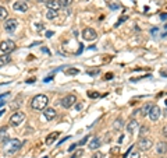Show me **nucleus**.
<instances>
[{"instance_id": "40", "label": "nucleus", "mask_w": 167, "mask_h": 158, "mask_svg": "<svg viewBox=\"0 0 167 158\" xmlns=\"http://www.w3.org/2000/svg\"><path fill=\"white\" fill-rule=\"evenodd\" d=\"M6 97H9V92H6V94H1V95H0V100H3V98H6Z\"/></svg>"}, {"instance_id": "26", "label": "nucleus", "mask_w": 167, "mask_h": 158, "mask_svg": "<svg viewBox=\"0 0 167 158\" xmlns=\"http://www.w3.org/2000/svg\"><path fill=\"white\" fill-rule=\"evenodd\" d=\"M121 127H123V120H121V119H117V120L114 122V129L116 130H120Z\"/></svg>"}, {"instance_id": "25", "label": "nucleus", "mask_w": 167, "mask_h": 158, "mask_svg": "<svg viewBox=\"0 0 167 158\" xmlns=\"http://www.w3.org/2000/svg\"><path fill=\"white\" fill-rule=\"evenodd\" d=\"M79 73V70L78 69H68V70H66V74L67 76H77V74Z\"/></svg>"}, {"instance_id": "28", "label": "nucleus", "mask_w": 167, "mask_h": 158, "mask_svg": "<svg viewBox=\"0 0 167 158\" xmlns=\"http://www.w3.org/2000/svg\"><path fill=\"white\" fill-rule=\"evenodd\" d=\"M92 158H104L103 153H100V151H96V153L92 155Z\"/></svg>"}, {"instance_id": "47", "label": "nucleus", "mask_w": 167, "mask_h": 158, "mask_svg": "<svg viewBox=\"0 0 167 158\" xmlns=\"http://www.w3.org/2000/svg\"><path fill=\"white\" fill-rule=\"evenodd\" d=\"M3 113H4V111H0V116L3 115Z\"/></svg>"}, {"instance_id": "39", "label": "nucleus", "mask_w": 167, "mask_h": 158, "mask_svg": "<svg viewBox=\"0 0 167 158\" xmlns=\"http://www.w3.org/2000/svg\"><path fill=\"white\" fill-rule=\"evenodd\" d=\"M116 153H118V147H117V148H111V154H116Z\"/></svg>"}, {"instance_id": "24", "label": "nucleus", "mask_w": 167, "mask_h": 158, "mask_svg": "<svg viewBox=\"0 0 167 158\" xmlns=\"http://www.w3.org/2000/svg\"><path fill=\"white\" fill-rule=\"evenodd\" d=\"M7 16H9L7 10H6L4 7H1V6H0V20H6V18H7Z\"/></svg>"}, {"instance_id": "7", "label": "nucleus", "mask_w": 167, "mask_h": 158, "mask_svg": "<svg viewBox=\"0 0 167 158\" xmlns=\"http://www.w3.org/2000/svg\"><path fill=\"white\" fill-rule=\"evenodd\" d=\"M82 37L85 41H93V39H96L98 34H96L93 28H85L82 31Z\"/></svg>"}, {"instance_id": "9", "label": "nucleus", "mask_w": 167, "mask_h": 158, "mask_svg": "<svg viewBox=\"0 0 167 158\" xmlns=\"http://www.w3.org/2000/svg\"><path fill=\"white\" fill-rule=\"evenodd\" d=\"M17 25H18L17 20H14V18H10V20H7V21H6L4 30L7 32H14L17 30Z\"/></svg>"}, {"instance_id": "37", "label": "nucleus", "mask_w": 167, "mask_h": 158, "mask_svg": "<svg viewBox=\"0 0 167 158\" xmlns=\"http://www.w3.org/2000/svg\"><path fill=\"white\" fill-rule=\"evenodd\" d=\"M163 136H166L167 137V125L164 127H163Z\"/></svg>"}, {"instance_id": "43", "label": "nucleus", "mask_w": 167, "mask_h": 158, "mask_svg": "<svg viewBox=\"0 0 167 158\" xmlns=\"http://www.w3.org/2000/svg\"><path fill=\"white\" fill-rule=\"evenodd\" d=\"M35 81V79H29V80H26V83H34Z\"/></svg>"}, {"instance_id": "35", "label": "nucleus", "mask_w": 167, "mask_h": 158, "mask_svg": "<svg viewBox=\"0 0 167 158\" xmlns=\"http://www.w3.org/2000/svg\"><path fill=\"white\" fill-rule=\"evenodd\" d=\"M110 79H113V74L111 73H107L106 76H104V80H110Z\"/></svg>"}, {"instance_id": "16", "label": "nucleus", "mask_w": 167, "mask_h": 158, "mask_svg": "<svg viewBox=\"0 0 167 158\" xmlns=\"http://www.w3.org/2000/svg\"><path fill=\"white\" fill-rule=\"evenodd\" d=\"M46 6H47L49 10H56L57 11L59 9H60V4H59V1H56V0H49V1L46 3Z\"/></svg>"}, {"instance_id": "32", "label": "nucleus", "mask_w": 167, "mask_h": 158, "mask_svg": "<svg viewBox=\"0 0 167 158\" xmlns=\"http://www.w3.org/2000/svg\"><path fill=\"white\" fill-rule=\"evenodd\" d=\"M35 27H36V30H39V31H42V30H43V28H45V27H43V24H42V22H36V24H35Z\"/></svg>"}, {"instance_id": "1", "label": "nucleus", "mask_w": 167, "mask_h": 158, "mask_svg": "<svg viewBox=\"0 0 167 158\" xmlns=\"http://www.w3.org/2000/svg\"><path fill=\"white\" fill-rule=\"evenodd\" d=\"M47 102H49V100H47L46 95L39 94L36 97H34V100L31 101V106L35 111H42V109H46Z\"/></svg>"}, {"instance_id": "18", "label": "nucleus", "mask_w": 167, "mask_h": 158, "mask_svg": "<svg viewBox=\"0 0 167 158\" xmlns=\"http://www.w3.org/2000/svg\"><path fill=\"white\" fill-rule=\"evenodd\" d=\"M107 6H109V9H111V10H117V9L121 7L120 3H118V0H109V1H107Z\"/></svg>"}, {"instance_id": "14", "label": "nucleus", "mask_w": 167, "mask_h": 158, "mask_svg": "<svg viewBox=\"0 0 167 158\" xmlns=\"http://www.w3.org/2000/svg\"><path fill=\"white\" fill-rule=\"evenodd\" d=\"M88 147L91 148V150H98V148L100 147V139L99 137H93V139L91 140Z\"/></svg>"}, {"instance_id": "49", "label": "nucleus", "mask_w": 167, "mask_h": 158, "mask_svg": "<svg viewBox=\"0 0 167 158\" xmlns=\"http://www.w3.org/2000/svg\"><path fill=\"white\" fill-rule=\"evenodd\" d=\"M166 105H167V100H166Z\"/></svg>"}, {"instance_id": "3", "label": "nucleus", "mask_w": 167, "mask_h": 158, "mask_svg": "<svg viewBox=\"0 0 167 158\" xmlns=\"http://www.w3.org/2000/svg\"><path fill=\"white\" fill-rule=\"evenodd\" d=\"M24 119H25V113L21 112V111H17V112H14V113L11 115L10 125L11 126H18V125H21V123L24 122Z\"/></svg>"}, {"instance_id": "17", "label": "nucleus", "mask_w": 167, "mask_h": 158, "mask_svg": "<svg viewBox=\"0 0 167 158\" xmlns=\"http://www.w3.org/2000/svg\"><path fill=\"white\" fill-rule=\"evenodd\" d=\"M156 151L159 154H166L167 151V146H166V143H157V146H156Z\"/></svg>"}, {"instance_id": "6", "label": "nucleus", "mask_w": 167, "mask_h": 158, "mask_svg": "<svg viewBox=\"0 0 167 158\" xmlns=\"http://www.w3.org/2000/svg\"><path fill=\"white\" fill-rule=\"evenodd\" d=\"M152 146H153V141H152L151 139H148V137H141L139 141H138V148H139L141 151H148V150H151Z\"/></svg>"}, {"instance_id": "20", "label": "nucleus", "mask_w": 167, "mask_h": 158, "mask_svg": "<svg viewBox=\"0 0 167 158\" xmlns=\"http://www.w3.org/2000/svg\"><path fill=\"white\" fill-rule=\"evenodd\" d=\"M151 104H145V105L142 106L141 109H139V113H141L142 116H146V115H149V111H151Z\"/></svg>"}, {"instance_id": "19", "label": "nucleus", "mask_w": 167, "mask_h": 158, "mask_svg": "<svg viewBox=\"0 0 167 158\" xmlns=\"http://www.w3.org/2000/svg\"><path fill=\"white\" fill-rule=\"evenodd\" d=\"M0 141L1 143H6L7 141V127L3 126L0 129Z\"/></svg>"}, {"instance_id": "29", "label": "nucleus", "mask_w": 167, "mask_h": 158, "mask_svg": "<svg viewBox=\"0 0 167 158\" xmlns=\"http://www.w3.org/2000/svg\"><path fill=\"white\" fill-rule=\"evenodd\" d=\"M88 139H89L88 136H85V137H84V139H82V140H81V141H79V143H77V146H84L85 143L88 141Z\"/></svg>"}, {"instance_id": "48", "label": "nucleus", "mask_w": 167, "mask_h": 158, "mask_svg": "<svg viewBox=\"0 0 167 158\" xmlns=\"http://www.w3.org/2000/svg\"><path fill=\"white\" fill-rule=\"evenodd\" d=\"M166 115H167V109H166Z\"/></svg>"}, {"instance_id": "8", "label": "nucleus", "mask_w": 167, "mask_h": 158, "mask_svg": "<svg viewBox=\"0 0 167 158\" xmlns=\"http://www.w3.org/2000/svg\"><path fill=\"white\" fill-rule=\"evenodd\" d=\"M160 113H162V111H160V108L157 105H153L151 108V111H149V118H151V120L156 122L159 118H160Z\"/></svg>"}, {"instance_id": "41", "label": "nucleus", "mask_w": 167, "mask_h": 158, "mask_svg": "<svg viewBox=\"0 0 167 158\" xmlns=\"http://www.w3.org/2000/svg\"><path fill=\"white\" fill-rule=\"evenodd\" d=\"M160 18H162V20H166V18H167V13H166V14H162V16H160Z\"/></svg>"}, {"instance_id": "11", "label": "nucleus", "mask_w": 167, "mask_h": 158, "mask_svg": "<svg viewBox=\"0 0 167 158\" xmlns=\"http://www.w3.org/2000/svg\"><path fill=\"white\" fill-rule=\"evenodd\" d=\"M13 9L16 11H21V13H25L28 10V4H26V1H22V0H18L16 1L14 4H13Z\"/></svg>"}, {"instance_id": "44", "label": "nucleus", "mask_w": 167, "mask_h": 158, "mask_svg": "<svg viewBox=\"0 0 167 158\" xmlns=\"http://www.w3.org/2000/svg\"><path fill=\"white\" fill-rule=\"evenodd\" d=\"M4 104H6V102H4V101H1V100H0V108H1V106H3V105H4Z\"/></svg>"}, {"instance_id": "38", "label": "nucleus", "mask_w": 167, "mask_h": 158, "mask_svg": "<svg viewBox=\"0 0 167 158\" xmlns=\"http://www.w3.org/2000/svg\"><path fill=\"white\" fill-rule=\"evenodd\" d=\"M50 80H53V76H50V77H46V79L43 80V81H45V83H49Z\"/></svg>"}, {"instance_id": "34", "label": "nucleus", "mask_w": 167, "mask_h": 158, "mask_svg": "<svg viewBox=\"0 0 167 158\" xmlns=\"http://www.w3.org/2000/svg\"><path fill=\"white\" fill-rule=\"evenodd\" d=\"M91 76H96V74H99V69H96V70H92V71H88Z\"/></svg>"}, {"instance_id": "23", "label": "nucleus", "mask_w": 167, "mask_h": 158, "mask_svg": "<svg viewBox=\"0 0 167 158\" xmlns=\"http://www.w3.org/2000/svg\"><path fill=\"white\" fill-rule=\"evenodd\" d=\"M60 7H70L73 4V0H57Z\"/></svg>"}, {"instance_id": "36", "label": "nucleus", "mask_w": 167, "mask_h": 158, "mask_svg": "<svg viewBox=\"0 0 167 158\" xmlns=\"http://www.w3.org/2000/svg\"><path fill=\"white\" fill-rule=\"evenodd\" d=\"M53 35H54V32H53V31H47V32H46V37H47V38L53 37Z\"/></svg>"}, {"instance_id": "4", "label": "nucleus", "mask_w": 167, "mask_h": 158, "mask_svg": "<svg viewBox=\"0 0 167 158\" xmlns=\"http://www.w3.org/2000/svg\"><path fill=\"white\" fill-rule=\"evenodd\" d=\"M75 102H77V97H75L74 94H68V95H66L64 98H61V101H60V105H61L63 108L68 109V108H71Z\"/></svg>"}, {"instance_id": "33", "label": "nucleus", "mask_w": 167, "mask_h": 158, "mask_svg": "<svg viewBox=\"0 0 167 158\" xmlns=\"http://www.w3.org/2000/svg\"><path fill=\"white\" fill-rule=\"evenodd\" d=\"M75 148H77V143H75V144H73V146H70V147H68V153H71V151H74Z\"/></svg>"}, {"instance_id": "21", "label": "nucleus", "mask_w": 167, "mask_h": 158, "mask_svg": "<svg viewBox=\"0 0 167 158\" xmlns=\"http://www.w3.org/2000/svg\"><path fill=\"white\" fill-rule=\"evenodd\" d=\"M10 56H9V55H1V56H0V66H4V64H7L9 63V62H10Z\"/></svg>"}, {"instance_id": "42", "label": "nucleus", "mask_w": 167, "mask_h": 158, "mask_svg": "<svg viewBox=\"0 0 167 158\" xmlns=\"http://www.w3.org/2000/svg\"><path fill=\"white\" fill-rule=\"evenodd\" d=\"M75 108H77V109H78V111H79V109L82 108V104H77V106H75Z\"/></svg>"}, {"instance_id": "46", "label": "nucleus", "mask_w": 167, "mask_h": 158, "mask_svg": "<svg viewBox=\"0 0 167 158\" xmlns=\"http://www.w3.org/2000/svg\"><path fill=\"white\" fill-rule=\"evenodd\" d=\"M38 1H42V3H47L49 0H38Z\"/></svg>"}, {"instance_id": "27", "label": "nucleus", "mask_w": 167, "mask_h": 158, "mask_svg": "<svg viewBox=\"0 0 167 158\" xmlns=\"http://www.w3.org/2000/svg\"><path fill=\"white\" fill-rule=\"evenodd\" d=\"M88 97L89 98H99L100 94L99 92H96V91H88Z\"/></svg>"}, {"instance_id": "15", "label": "nucleus", "mask_w": 167, "mask_h": 158, "mask_svg": "<svg viewBox=\"0 0 167 158\" xmlns=\"http://www.w3.org/2000/svg\"><path fill=\"white\" fill-rule=\"evenodd\" d=\"M57 137H59V133L57 132L50 133V134L46 137V144H47V146H52L53 143L56 141V139H57Z\"/></svg>"}, {"instance_id": "12", "label": "nucleus", "mask_w": 167, "mask_h": 158, "mask_svg": "<svg viewBox=\"0 0 167 158\" xmlns=\"http://www.w3.org/2000/svg\"><path fill=\"white\" fill-rule=\"evenodd\" d=\"M43 116H45L46 120H53V119L57 116V113H56V111H54L53 108H46L45 112H43Z\"/></svg>"}, {"instance_id": "22", "label": "nucleus", "mask_w": 167, "mask_h": 158, "mask_svg": "<svg viewBox=\"0 0 167 158\" xmlns=\"http://www.w3.org/2000/svg\"><path fill=\"white\" fill-rule=\"evenodd\" d=\"M56 17H57V11L56 10H49V9H47V13H46L47 20H53V18H56Z\"/></svg>"}, {"instance_id": "13", "label": "nucleus", "mask_w": 167, "mask_h": 158, "mask_svg": "<svg viewBox=\"0 0 167 158\" xmlns=\"http://www.w3.org/2000/svg\"><path fill=\"white\" fill-rule=\"evenodd\" d=\"M124 158H141V154H139V151H136L135 147L132 146V147H130L128 153L124 155Z\"/></svg>"}, {"instance_id": "31", "label": "nucleus", "mask_w": 167, "mask_h": 158, "mask_svg": "<svg viewBox=\"0 0 167 158\" xmlns=\"http://www.w3.org/2000/svg\"><path fill=\"white\" fill-rule=\"evenodd\" d=\"M127 18H128V17H127V16H123V17H121V18H120V20L117 21V24H116V27H118V25H120V24H121V22H123V21H125Z\"/></svg>"}, {"instance_id": "10", "label": "nucleus", "mask_w": 167, "mask_h": 158, "mask_svg": "<svg viewBox=\"0 0 167 158\" xmlns=\"http://www.w3.org/2000/svg\"><path fill=\"white\" fill-rule=\"evenodd\" d=\"M139 130V125H138V122L136 120H131L128 122V125H127V132L130 133V134H136V132Z\"/></svg>"}, {"instance_id": "5", "label": "nucleus", "mask_w": 167, "mask_h": 158, "mask_svg": "<svg viewBox=\"0 0 167 158\" xmlns=\"http://www.w3.org/2000/svg\"><path fill=\"white\" fill-rule=\"evenodd\" d=\"M16 49V43L14 41H10V39H7V41H3V42L0 43V51L6 55H9L10 52H13Z\"/></svg>"}, {"instance_id": "2", "label": "nucleus", "mask_w": 167, "mask_h": 158, "mask_svg": "<svg viewBox=\"0 0 167 158\" xmlns=\"http://www.w3.org/2000/svg\"><path fill=\"white\" fill-rule=\"evenodd\" d=\"M4 153L7 155H11V154H14L16 151H18L21 148V141L20 140H17V139H11V140H7L4 143Z\"/></svg>"}, {"instance_id": "45", "label": "nucleus", "mask_w": 167, "mask_h": 158, "mask_svg": "<svg viewBox=\"0 0 167 158\" xmlns=\"http://www.w3.org/2000/svg\"><path fill=\"white\" fill-rule=\"evenodd\" d=\"M160 74H162V76H164V77H166V76H167V71H162V73H160Z\"/></svg>"}, {"instance_id": "30", "label": "nucleus", "mask_w": 167, "mask_h": 158, "mask_svg": "<svg viewBox=\"0 0 167 158\" xmlns=\"http://www.w3.org/2000/svg\"><path fill=\"white\" fill-rule=\"evenodd\" d=\"M148 130H149V129H148L146 126H142L141 129H139V133H141V136H143V134H145V133L148 132Z\"/></svg>"}]
</instances>
